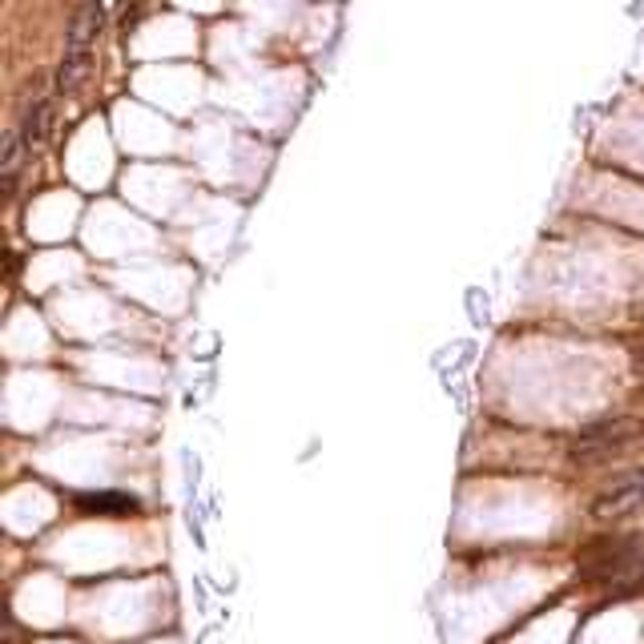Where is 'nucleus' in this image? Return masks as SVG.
I'll use <instances>...</instances> for the list:
<instances>
[{"label":"nucleus","instance_id":"nucleus-6","mask_svg":"<svg viewBox=\"0 0 644 644\" xmlns=\"http://www.w3.org/2000/svg\"><path fill=\"white\" fill-rule=\"evenodd\" d=\"M17 133L24 138V146H41L44 133H49V101L44 97H32L29 106H24V117L21 126H17Z\"/></svg>","mask_w":644,"mask_h":644},{"label":"nucleus","instance_id":"nucleus-5","mask_svg":"<svg viewBox=\"0 0 644 644\" xmlns=\"http://www.w3.org/2000/svg\"><path fill=\"white\" fill-rule=\"evenodd\" d=\"M77 507L85 516H129V512H138V499L126 492H97V496L77 499Z\"/></svg>","mask_w":644,"mask_h":644},{"label":"nucleus","instance_id":"nucleus-3","mask_svg":"<svg viewBox=\"0 0 644 644\" xmlns=\"http://www.w3.org/2000/svg\"><path fill=\"white\" fill-rule=\"evenodd\" d=\"M101 4H81L73 12V24H69V37H65V61H61V73H57V97H69L77 85L85 81L89 73V49H93V37L101 29Z\"/></svg>","mask_w":644,"mask_h":644},{"label":"nucleus","instance_id":"nucleus-2","mask_svg":"<svg viewBox=\"0 0 644 644\" xmlns=\"http://www.w3.org/2000/svg\"><path fill=\"white\" fill-rule=\"evenodd\" d=\"M636 435H641V423L633 415H604V419H592L581 435H576V444H572V464H601V459H613L621 455L624 447L633 444Z\"/></svg>","mask_w":644,"mask_h":644},{"label":"nucleus","instance_id":"nucleus-1","mask_svg":"<svg viewBox=\"0 0 644 644\" xmlns=\"http://www.w3.org/2000/svg\"><path fill=\"white\" fill-rule=\"evenodd\" d=\"M581 572L592 584H621V592L644 588V536L596 539L581 556Z\"/></svg>","mask_w":644,"mask_h":644},{"label":"nucleus","instance_id":"nucleus-4","mask_svg":"<svg viewBox=\"0 0 644 644\" xmlns=\"http://www.w3.org/2000/svg\"><path fill=\"white\" fill-rule=\"evenodd\" d=\"M644 507V467L636 472H624L613 484L604 487L601 496L592 499V516L596 519H624Z\"/></svg>","mask_w":644,"mask_h":644},{"label":"nucleus","instance_id":"nucleus-7","mask_svg":"<svg viewBox=\"0 0 644 644\" xmlns=\"http://www.w3.org/2000/svg\"><path fill=\"white\" fill-rule=\"evenodd\" d=\"M636 370H641V375H644V350H641V355H636Z\"/></svg>","mask_w":644,"mask_h":644}]
</instances>
